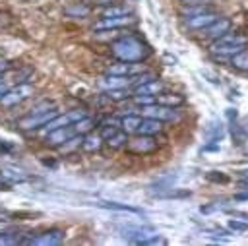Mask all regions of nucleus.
Returning a JSON list of instances; mask_svg holds the SVG:
<instances>
[{
  "instance_id": "obj_9",
  "label": "nucleus",
  "mask_w": 248,
  "mask_h": 246,
  "mask_svg": "<svg viewBox=\"0 0 248 246\" xmlns=\"http://www.w3.org/2000/svg\"><path fill=\"white\" fill-rule=\"evenodd\" d=\"M143 116H149V118H157V120H174L178 114L174 110V107H165V105H159V103H153V105H147L141 108Z\"/></svg>"
},
{
  "instance_id": "obj_37",
  "label": "nucleus",
  "mask_w": 248,
  "mask_h": 246,
  "mask_svg": "<svg viewBox=\"0 0 248 246\" xmlns=\"http://www.w3.org/2000/svg\"><path fill=\"white\" fill-rule=\"evenodd\" d=\"M8 89H10V87H8V85H6V81H4L2 77H0V97H2V95H4V93H6Z\"/></svg>"
},
{
  "instance_id": "obj_10",
  "label": "nucleus",
  "mask_w": 248,
  "mask_h": 246,
  "mask_svg": "<svg viewBox=\"0 0 248 246\" xmlns=\"http://www.w3.org/2000/svg\"><path fill=\"white\" fill-rule=\"evenodd\" d=\"M64 240V231L60 229H50V231H45L43 234L35 236V238H29L25 240V244H33V246H56Z\"/></svg>"
},
{
  "instance_id": "obj_1",
  "label": "nucleus",
  "mask_w": 248,
  "mask_h": 246,
  "mask_svg": "<svg viewBox=\"0 0 248 246\" xmlns=\"http://www.w3.org/2000/svg\"><path fill=\"white\" fill-rule=\"evenodd\" d=\"M110 52L120 62H141L149 56L151 50L141 39H138L134 35H126V37L116 39L110 45Z\"/></svg>"
},
{
  "instance_id": "obj_33",
  "label": "nucleus",
  "mask_w": 248,
  "mask_h": 246,
  "mask_svg": "<svg viewBox=\"0 0 248 246\" xmlns=\"http://www.w3.org/2000/svg\"><path fill=\"white\" fill-rule=\"evenodd\" d=\"M180 2L186 4V6H194V4H209L213 0H180Z\"/></svg>"
},
{
  "instance_id": "obj_27",
  "label": "nucleus",
  "mask_w": 248,
  "mask_h": 246,
  "mask_svg": "<svg viewBox=\"0 0 248 246\" xmlns=\"http://www.w3.org/2000/svg\"><path fill=\"white\" fill-rule=\"evenodd\" d=\"M64 14L70 15V17H85V15L89 14V8L78 2V4H74V6H68V8L64 10Z\"/></svg>"
},
{
  "instance_id": "obj_28",
  "label": "nucleus",
  "mask_w": 248,
  "mask_h": 246,
  "mask_svg": "<svg viewBox=\"0 0 248 246\" xmlns=\"http://www.w3.org/2000/svg\"><path fill=\"white\" fill-rule=\"evenodd\" d=\"M120 15H130V10L124 6H108L103 12V17H120Z\"/></svg>"
},
{
  "instance_id": "obj_24",
  "label": "nucleus",
  "mask_w": 248,
  "mask_h": 246,
  "mask_svg": "<svg viewBox=\"0 0 248 246\" xmlns=\"http://www.w3.org/2000/svg\"><path fill=\"white\" fill-rule=\"evenodd\" d=\"M97 205L103 207V209H110V211H130V213H140L138 207H132V205H126V203H118V201H99Z\"/></svg>"
},
{
  "instance_id": "obj_13",
  "label": "nucleus",
  "mask_w": 248,
  "mask_h": 246,
  "mask_svg": "<svg viewBox=\"0 0 248 246\" xmlns=\"http://www.w3.org/2000/svg\"><path fill=\"white\" fill-rule=\"evenodd\" d=\"M132 85V77L130 76H114V74H105L99 79V87L107 89H116V87H128Z\"/></svg>"
},
{
  "instance_id": "obj_30",
  "label": "nucleus",
  "mask_w": 248,
  "mask_h": 246,
  "mask_svg": "<svg viewBox=\"0 0 248 246\" xmlns=\"http://www.w3.org/2000/svg\"><path fill=\"white\" fill-rule=\"evenodd\" d=\"M227 227L232 232H246L248 231V223L246 221H240V219H229L227 221Z\"/></svg>"
},
{
  "instance_id": "obj_35",
  "label": "nucleus",
  "mask_w": 248,
  "mask_h": 246,
  "mask_svg": "<svg viewBox=\"0 0 248 246\" xmlns=\"http://www.w3.org/2000/svg\"><path fill=\"white\" fill-rule=\"evenodd\" d=\"M234 201H248V192H240V194H234Z\"/></svg>"
},
{
  "instance_id": "obj_5",
  "label": "nucleus",
  "mask_w": 248,
  "mask_h": 246,
  "mask_svg": "<svg viewBox=\"0 0 248 246\" xmlns=\"http://www.w3.org/2000/svg\"><path fill=\"white\" fill-rule=\"evenodd\" d=\"M58 112L54 108H48V110H41V112H31L27 116H23L19 120V128L21 130H39L43 128L52 116H56Z\"/></svg>"
},
{
  "instance_id": "obj_2",
  "label": "nucleus",
  "mask_w": 248,
  "mask_h": 246,
  "mask_svg": "<svg viewBox=\"0 0 248 246\" xmlns=\"http://www.w3.org/2000/svg\"><path fill=\"white\" fill-rule=\"evenodd\" d=\"M248 43V37L244 35H238V33H225L223 37L215 39L209 46V50L213 54H219V56H232L236 54L238 50H242Z\"/></svg>"
},
{
  "instance_id": "obj_4",
  "label": "nucleus",
  "mask_w": 248,
  "mask_h": 246,
  "mask_svg": "<svg viewBox=\"0 0 248 246\" xmlns=\"http://www.w3.org/2000/svg\"><path fill=\"white\" fill-rule=\"evenodd\" d=\"M159 231L155 227H149V225H141V227H128L122 231V236L132 242V244H145L149 238L157 236Z\"/></svg>"
},
{
  "instance_id": "obj_36",
  "label": "nucleus",
  "mask_w": 248,
  "mask_h": 246,
  "mask_svg": "<svg viewBox=\"0 0 248 246\" xmlns=\"http://www.w3.org/2000/svg\"><path fill=\"white\" fill-rule=\"evenodd\" d=\"M8 217H10V211H8L6 207H2V205H0V221H6Z\"/></svg>"
},
{
  "instance_id": "obj_23",
  "label": "nucleus",
  "mask_w": 248,
  "mask_h": 246,
  "mask_svg": "<svg viewBox=\"0 0 248 246\" xmlns=\"http://www.w3.org/2000/svg\"><path fill=\"white\" fill-rule=\"evenodd\" d=\"M231 64H232L236 70L248 72V48H242V50H238L236 54H232V56H231Z\"/></svg>"
},
{
  "instance_id": "obj_15",
  "label": "nucleus",
  "mask_w": 248,
  "mask_h": 246,
  "mask_svg": "<svg viewBox=\"0 0 248 246\" xmlns=\"http://www.w3.org/2000/svg\"><path fill=\"white\" fill-rule=\"evenodd\" d=\"M161 130H163L161 120L145 116V118H141V122H140V126H138V132H136V134H143V136H155V134H159Z\"/></svg>"
},
{
  "instance_id": "obj_19",
  "label": "nucleus",
  "mask_w": 248,
  "mask_h": 246,
  "mask_svg": "<svg viewBox=\"0 0 248 246\" xmlns=\"http://www.w3.org/2000/svg\"><path fill=\"white\" fill-rule=\"evenodd\" d=\"M103 141H105V139H103L99 134H85V138L81 139V147H83L85 151L93 153V151H99V149H101Z\"/></svg>"
},
{
  "instance_id": "obj_39",
  "label": "nucleus",
  "mask_w": 248,
  "mask_h": 246,
  "mask_svg": "<svg viewBox=\"0 0 248 246\" xmlns=\"http://www.w3.org/2000/svg\"><path fill=\"white\" fill-rule=\"evenodd\" d=\"M0 190H10V182H6L2 176H0Z\"/></svg>"
},
{
  "instance_id": "obj_22",
  "label": "nucleus",
  "mask_w": 248,
  "mask_h": 246,
  "mask_svg": "<svg viewBox=\"0 0 248 246\" xmlns=\"http://www.w3.org/2000/svg\"><path fill=\"white\" fill-rule=\"evenodd\" d=\"M105 141H107V145H108L110 149H120V147H124V145H126L128 136H126V132H124V130H116V132H114L110 138H107Z\"/></svg>"
},
{
  "instance_id": "obj_17",
  "label": "nucleus",
  "mask_w": 248,
  "mask_h": 246,
  "mask_svg": "<svg viewBox=\"0 0 248 246\" xmlns=\"http://www.w3.org/2000/svg\"><path fill=\"white\" fill-rule=\"evenodd\" d=\"M163 89H165V85H163L157 77H153V79H147V81H143V83L134 85V93H145V95H157V93H161Z\"/></svg>"
},
{
  "instance_id": "obj_32",
  "label": "nucleus",
  "mask_w": 248,
  "mask_h": 246,
  "mask_svg": "<svg viewBox=\"0 0 248 246\" xmlns=\"http://www.w3.org/2000/svg\"><path fill=\"white\" fill-rule=\"evenodd\" d=\"M207 180H211V182H229V176L227 174H223V172H219V170H211V172H207Z\"/></svg>"
},
{
  "instance_id": "obj_6",
  "label": "nucleus",
  "mask_w": 248,
  "mask_h": 246,
  "mask_svg": "<svg viewBox=\"0 0 248 246\" xmlns=\"http://www.w3.org/2000/svg\"><path fill=\"white\" fill-rule=\"evenodd\" d=\"M126 147H128L132 153L147 155V153H153V151L157 149V141L153 139V136L138 134L136 138H132V139H128V141H126Z\"/></svg>"
},
{
  "instance_id": "obj_34",
  "label": "nucleus",
  "mask_w": 248,
  "mask_h": 246,
  "mask_svg": "<svg viewBox=\"0 0 248 246\" xmlns=\"http://www.w3.org/2000/svg\"><path fill=\"white\" fill-rule=\"evenodd\" d=\"M225 114H227V118H229L231 122H234V120H236V116H238L236 108H227V112H225Z\"/></svg>"
},
{
  "instance_id": "obj_16",
  "label": "nucleus",
  "mask_w": 248,
  "mask_h": 246,
  "mask_svg": "<svg viewBox=\"0 0 248 246\" xmlns=\"http://www.w3.org/2000/svg\"><path fill=\"white\" fill-rule=\"evenodd\" d=\"M223 136H225V128H223V124L219 122V120H211L205 128H203V138L207 139V141H221L223 139Z\"/></svg>"
},
{
  "instance_id": "obj_31",
  "label": "nucleus",
  "mask_w": 248,
  "mask_h": 246,
  "mask_svg": "<svg viewBox=\"0 0 248 246\" xmlns=\"http://www.w3.org/2000/svg\"><path fill=\"white\" fill-rule=\"evenodd\" d=\"M16 244H21V240L16 234L0 232V246H16Z\"/></svg>"
},
{
  "instance_id": "obj_21",
  "label": "nucleus",
  "mask_w": 248,
  "mask_h": 246,
  "mask_svg": "<svg viewBox=\"0 0 248 246\" xmlns=\"http://www.w3.org/2000/svg\"><path fill=\"white\" fill-rule=\"evenodd\" d=\"M95 128V120L91 118V116H83V118H79L78 122H74V130H76V134H79V136H85V134H89L91 130Z\"/></svg>"
},
{
  "instance_id": "obj_3",
  "label": "nucleus",
  "mask_w": 248,
  "mask_h": 246,
  "mask_svg": "<svg viewBox=\"0 0 248 246\" xmlns=\"http://www.w3.org/2000/svg\"><path fill=\"white\" fill-rule=\"evenodd\" d=\"M33 95V85L29 83H19L16 87H10L2 97H0V105L10 108V107H16L19 103H23L25 99H29Z\"/></svg>"
},
{
  "instance_id": "obj_8",
  "label": "nucleus",
  "mask_w": 248,
  "mask_h": 246,
  "mask_svg": "<svg viewBox=\"0 0 248 246\" xmlns=\"http://www.w3.org/2000/svg\"><path fill=\"white\" fill-rule=\"evenodd\" d=\"M217 17H219V15H217L215 12L207 10V12H200V14H196V15L184 17V23H186V27L192 29V31H202V29H205L209 23H213Z\"/></svg>"
},
{
  "instance_id": "obj_7",
  "label": "nucleus",
  "mask_w": 248,
  "mask_h": 246,
  "mask_svg": "<svg viewBox=\"0 0 248 246\" xmlns=\"http://www.w3.org/2000/svg\"><path fill=\"white\" fill-rule=\"evenodd\" d=\"M76 136V130H74V124H68V126H62V128H56L48 134H45V143L50 145V147H60L64 145L70 138Z\"/></svg>"
},
{
  "instance_id": "obj_29",
  "label": "nucleus",
  "mask_w": 248,
  "mask_h": 246,
  "mask_svg": "<svg viewBox=\"0 0 248 246\" xmlns=\"http://www.w3.org/2000/svg\"><path fill=\"white\" fill-rule=\"evenodd\" d=\"M134 103L136 105H141V107H147V105H153L157 103V95H145V93H134Z\"/></svg>"
},
{
  "instance_id": "obj_18",
  "label": "nucleus",
  "mask_w": 248,
  "mask_h": 246,
  "mask_svg": "<svg viewBox=\"0 0 248 246\" xmlns=\"http://www.w3.org/2000/svg\"><path fill=\"white\" fill-rule=\"evenodd\" d=\"M157 103L159 105H165V107H180L184 105V97L180 93H157Z\"/></svg>"
},
{
  "instance_id": "obj_14",
  "label": "nucleus",
  "mask_w": 248,
  "mask_h": 246,
  "mask_svg": "<svg viewBox=\"0 0 248 246\" xmlns=\"http://www.w3.org/2000/svg\"><path fill=\"white\" fill-rule=\"evenodd\" d=\"M140 72V66L136 62H118V64H110L107 68V74H114V76H136Z\"/></svg>"
},
{
  "instance_id": "obj_40",
  "label": "nucleus",
  "mask_w": 248,
  "mask_h": 246,
  "mask_svg": "<svg viewBox=\"0 0 248 246\" xmlns=\"http://www.w3.org/2000/svg\"><path fill=\"white\" fill-rule=\"evenodd\" d=\"M99 2H101V4H107V6H108V4H112L114 0H99Z\"/></svg>"
},
{
  "instance_id": "obj_11",
  "label": "nucleus",
  "mask_w": 248,
  "mask_h": 246,
  "mask_svg": "<svg viewBox=\"0 0 248 246\" xmlns=\"http://www.w3.org/2000/svg\"><path fill=\"white\" fill-rule=\"evenodd\" d=\"M231 19L229 17H217L213 23H209L205 29H202V35L203 37H207V39H219V37H223L225 33H229L231 31Z\"/></svg>"
},
{
  "instance_id": "obj_26",
  "label": "nucleus",
  "mask_w": 248,
  "mask_h": 246,
  "mask_svg": "<svg viewBox=\"0 0 248 246\" xmlns=\"http://www.w3.org/2000/svg\"><path fill=\"white\" fill-rule=\"evenodd\" d=\"M0 176H2L6 182H10V184H12V182H23V180H25V174H23L21 170L10 169V167H8V169H2V170H0Z\"/></svg>"
},
{
  "instance_id": "obj_20",
  "label": "nucleus",
  "mask_w": 248,
  "mask_h": 246,
  "mask_svg": "<svg viewBox=\"0 0 248 246\" xmlns=\"http://www.w3.org/2000/svg\"><path fill=\"white\" fill-rule=\"evenodd\" d=\"M140 122H141V116H138V114H128V116H124V118L120 120V126H122V130H124L126 134H136Z\"/></svg>"
},
{
  "instance_id": "obj_25",
  "label": "nucleus",
  "mask_w": 248,
  "mask_h": 246,
  "mask_svg": "<svg viewBox=\"0 0 248 246\" xmlns=\"http://www.w3.org/2000/svg\"><path fill=\"white\" fill-rule=\"evenodd\" d=\"M105 97L108 101H126L130 97V89L128 87H116V89H107L105 91Z\"/></svg>"
},
{
  "instance_id": "obj_12",
  "label": "nucleus",
  "mask_w": 248,
  "mask_h": 246,
  "mask_svg": "<svg viewBox=\"0 0 248 246\" xmlns=\"http://www.w3.org/2000/svg\"><path fill=\"white\" fill-rule=\"evenodd\" d=\"M134 17L132 15H120V17H103L95 23V31H108V29H118V27H126L132 25Z\"/></svg>"
},
{
  "instance_id": "obj_38",
  "label": "nucleus",
  "mask_w": 248,
  "mask_h": 246,
  "mask_svg": "<svg viewBox=\"0 0 248 246\" xmlns=\"http://www.w3.org/2000/svg\"><path fill=\"white\" fill-rule=\"evenodd\" d=\"M240 130H242V134H244V136H248V116L244 118V122H242V126H240Z\"/></svg>"
}]
</instances>
